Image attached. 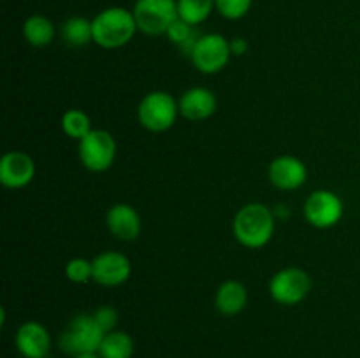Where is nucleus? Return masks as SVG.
Returning <instances> with one entry per match:
<instances>
[{
    "mask_svg": "<svg viewBox=\"0 0 360 358\" xmlns=\"http://www.w3.org/2000/svg\"><path fill=\"white\" fill-rule=\"evenodd\" d=\"M94 25V42L105 49L125 46L134 37L137 28L132 11L125 7H108L91 20Z\"/></svg>",
    "mask_w": 360,
    "mask_h": 358,
    "instance_id": "f257e3e1",
    "label": "nucleus"
},
{
    "mask_svg": "<svg viewBox=\"0 0 360 358\" xmlns=\"http://www.w3.org/2000/svg\"><path fill=\"white\" fill-rule=\"evenodd\" d=\"M274 232V216L264 204H248L234 220V235L246 248H262Z\"/></svg>",
    "mask_w": 360,
    "mask_h": 358,
    "instance_id": "f03ea898",
    "label": "nucleus"
},
{
    "mask_svg": "<svg viewBox=\"0 0 360 358\" xmlns=\"http://www.w3.org/2000/svg\"><path fill=\"white\" fill-rule=\"evenodd\" d=\"M104 336L105 333L97 325L94 314H79L63 330L62 337H60V347L63 353L72 354V357L97 353Z\"/></svg>",
    "mask_w": 360,
    "mask_h": 358,
    "instance_id": "7ed1b4c3",
    "label": "nucleus"
},
{
    "mask_svg": "<svg viewBox=\"0 0 360 358\" xmlns=\"http://www.w3.org/2000/svg\"><path fill=\"white\" fill-rule=\"evenodd\" d=\"M132 13L143 34L164 35L179 18L178 0H137Z\"/></svg>",
    "mask_w": 360,
    "mask_h": 358,
    "instance_id": "20e7f679",
    "label": "nucleus"
},
{
    "mask_svg": "<svg viewBox=\"0 0 360 358\" xmlns=\"http://www.w3.org/2000/svg\"><path fill=\"white\" fill-rule=\"evenodd\" d=\"M178 105L174 98L165 91H153L146 95L139 104V121L151 132H164L171 128L178 116Z\"/></svg>",
    "mask_w": 360,
    "mask_h": 358,
    "instance_id": "39448f33",
    "label": "nucleus"
},
{
    "mask_svg": "<svg viewBox=\"0 0 360 358\" xmlns=\"http://www.w3.org/2000/svg\"><path fill=\"white\" fill-rule=\"evenodd\" d=\"M231 42L220 34H206L197 39L190 58L204 74H214L224 69L231 56Z\"/></svg>",
    "mask_w": 360,
    "mask_h": 358,
    "instance_id": "423d86ee",
    "label": "nucleus"
},
{
    "mask_svg": "<svg viewBox=\"0 0 360 358\" xmlns=\"http://www.w3.org/2000/svg\"><path fill=\"white\" fill-rule=\"evenodd\" d=\"M116 142L105 130H91L79 140V158L94 172L108 171L115 161Z\"/></svg>",
    "mask_w": 360,
    "mask_h": 358,
    "instance_id": "0eeeda50",
    "label": "nucleus"
},
{
    "mask_svg": "<svg viewBox=\"0 0 360 358\" xmlns=\"http://www.w3.org/2000/svg\"><path fill=\"white\" fill-rule=\"evenodd\" d=\"M269 290L274 300L280 302V304H299L311 291V277H309V274L306 270L290 267V269H285L281 272H278L271 279Z\"/></svg>",
    "mask_w": 360,
    "mask_h": 358,
    "instance_id": "6e6552de",
    "label": "nucleus"
},
{
    "mask_svg": "<svg viewBox=\"0 0 360 358\" xmlns=\"http://www.w3.org/2000/svg\"><path fill=\"white\" fill-rule=\"evenodd\" d=\"M304 216L313 227L329 228L343 216V202L336 193L319 190V192H313L306 200Z\"/></svg>",
    "mask_w": 360,
    "mask_h": 358,
    "instance_id": "1a4fd4ad",
    "label": "nucleus"
},
{
    "mask_svg": "<svg viewBox=\"0 0 360 358\" xmlns=\"http://www.w3.org/2000/svg\"><path fill=\"white\" fill-rule=\"evenodd\" d=\"M34 160L23 151H11L0 160V183L7 188H23L34 179Z\"/></svg>",
    "mask_w": 360,
    "mask_h": 358,
    "instance_id": "9d476101",
    "label": "nucleus"
},
{
    "mask_svg": "<svg viewBox=\"0 0 360 358\" xmlns=\"http://www.w3.org/2000/svg\"><path fill=\"white\" fill-rule=\"evenodd\" d=\"M91 263H94V281L104 286H118L130 276V262L122 253H102Z\"/></svg>",
    "mask_w": 360,
    "mask_h": 358,
    "instance_id": "9b49d317",
    "label": "nucleus"
},
{
    "mask_svg": "<svg viewBox=\"0 0 360 358\" xmlns=\"http://www.w3.org/2000/svg\"><path fill=\"white\" fill-rule=\"evenodd\" d=\"M16 346L25 358H46L51 350V337L41 323L28 321L18 330Z\"/></svg>",
    "mask_w": 360,
    "mask_h": 358,
    "instance_id": "f8f14e48",
    "label": "nucleus"
},
{
    "mask_svg": "<svg viewBox=\"0 0 360 358\" xmlns=\"http://www.w3.org/2000/svg\"><path fill=\"white\" fill-rule=\"evenodd\" d=\"M306 165L295 157H280L271 164L269 179L280 190H297L304 185Z\"/></svg>",
    "mask_w": 360,
    "mask_h": 358,
    "instance_id": "ddd939ff",
    "label": "nucleus"
},
{
    "mask_svg": "<svg viewBox=\"0 0 360 358\" xmlns=\"http://www.w3.org/2000/svg\"><path fill=\"white\" fill-rule=\"evenodd\" d=\"M214 111H217V97L206 88H192L179 100V112L192 121L210 118Z\"/></svg>",
    "mask_w": 360,
    "mask_h": 358,
    "instance_id": "4468645a",
    "label": "nucleus"
},
{
    "mask_svg": "<svg viewBox=\"0 0 360 358\" xmlns=\"http://www.w3.org/2000/svg\"><path fill=\"white\" fill-rule=\"evenodd\" d=\"M108 227L122 241H134L141 232L139 214L127 204H118L108 213Z\"/></svg>",
    "mask_w": 360,
    "mask_h": 358,
    "instance_id": "2eb2a0df",
    "label": "nucleus"
},
{
    "mask_svg": "<svg viewBox=\"0 0 360 358\" xmlns=\"http://www.w3.org/2000/svg\"><path fill=\"white\" fill-rule=\"evenodd\" d=\"M248 291L239 281H227L218 288L217 309L225 316H234L245 309Z\"/></svg>",
    "mask_w": 360,
    "mask_h": 358,
    "instance_id": "dca6fc26",
    "label": "nucleus"
},
{
    "mask_svg": "<svg viewBox=\"0 0 360 358\" xmlns=\"http://www.w3.org/2000/svg\"><path fill=\"white\" fill-rule=\"evenodd\" d=\"M23 35L32 46L35 48H44L55 37V27L51 20H48L42 14H34L28 18L23 25Z\"/></svg>",
    "mask_w": 360,
    "mask_h": 358,
    "instance_id": "f3484780",
    "label": "nucleus"
},
{
    "mask_svg": "<svg viewBox=\"0 0 360 358\" xmlns=\"http://www.w3.org/2000/svg\"><path fill=\"white\" fill-rule=\"evenodd\" d=\"M62 37L65 44L72 48H81L94 41V25L83 16H72L62 25Z\"/></svg>",
    "mask_w": 360,
    "mask_h": 358,
    "instance_id": "a211bd4d",
    "label": "nucleus"
},
{
    "mask_svg": "<svg viewBox=\"0 0 360 358\" xmlns=\"http://www.w3.org/2000/svg\"><path fill=\"white\" fill-rule=\"evenodd\" d=\"M134 353L132 337L125 332H109L102 339L98 354L101 358H130Z\"/></svg>",
    "mask_w": 360,
    "mask_h": 358,
    "instance_id": "6ab92c4d",
    "label": "nucleus"
},
{
    "mask_svg": "<svg viewBox=\"0 0 360 358\" xmlns=\"http://www.w3.org/2000/svg\"><path fill=\"white\" fill-rule=\"evenodd\" d=\"M217 9L214 0H178V13L183 21L190 25H200Z\"/></svg>",
    "mask_w": 360,
    "mask_h": 358,
    "instance_id": "aec40b11",
    "label": "nucleus"
},
{
    "mask_svg": "<svg viewBox=\"0 0 360 358\" xmlns=\"http://www.w3.org/2000/svg\"><path fill=\"white\" fill-rule=\"evenodd\" d=\"M167 35L174 44H178L179 48H181V51L186 53V55L192 53L193 46H195L197 39H199L195 35V32H193V25L186 23L181 18H178V20L171 25Z\"/></svg>",
    "mask_w": 360,
    "mask_h": 358,
    "instance_id": "412c9836",
    "label": "nucleus"
},
{
    "mask_svg": "<svg viewBox=\"0 0 360 358\" xmlns=\"http://www.w3.org/2000/svg\"><path fill=\"white\" fill-rule=\"evenodd\" d=\"M62 128L69 137H74V139L81 140L84 135H88V133L91 132L90 118H88L83 111L70 109V111H67L65 114H63Z\"/></svg>",
    "mask_w": 360,
    "mask_h": 358,
    "instance_id": "4be33fe9",
    "label": "nucleus"
},
{
    "mask_svg": "<svg viewBox=\"0 0 360 358\" xmlns=\"http://www.w3.org/2000/svg\"><path fill=\"white\" fill-rule=\"evenodd\" d=\"M253 0H214L217 11L227 20H239L252 9Z\"/></svg>",
    "mask_w": 360,
    "mask_h": 358,
    "instance_id": "5701e85b",
    "label": "nucleus"
},
{
    "mask_svg": "<svg viewBox=\"0 0 360 358\" xmlns=\"http://www.w3.org/2000/svg\"><path fill=\"white\" fill-rule=\"evenodd\" d=\"M65 276L74 283H86L94 279V263L84 258H74L67 263Z\"/></svg>",
    "mask_w": 360,
    "mask_h": 358,
    "instance_id": "b1692460",
    "label": "nucleus"
},
{
    "mask_svg": "<svg viewBox=\"0 0 360 358\" xmlns=\"http://www.w3.org/2000/svg\"><path fill=\"white\" fill-rule=\"evenodd\" d=\"M94 318L95 321H97V325L102 329V332L109 333L112 332L115 325L118 323V312L112 307H109V305H104V307L97 309V311L94 312Z\"/></svg>",
    "mask_w": 360,
    "mask_h": 358,
    "instance_id": "393cba45",
    "label": "nucleus"
},
{
    "mask_svg": "<svg viewBox=\"0 0 360 358\" xmlns=\"http://www.w3.org/2000/svg\"><path fill=\"white\" fill-rule=\"evenodd\" d=\"M246 49H248V42L245 39H234L231 42V53H234V55H243V53H246Z\"/></svg>",
    "mask_w": 360,
    "mask_h": 358,
    "instance_id": "a878e982",
    "label": "nucleus"
},
{
    "mask_svg": "<svg viewBox=\"0 0 360 358\" xmlns=\"http://www.w3.org/2000/svg\"><path fill=\"white\" fill-rule=\"evenodd\" d=\"M76 358H101V354H97V353H84V354H77Z\"/></svg>",
    "mask_w": 360,
    "mask_h": 358,
    "instance_id": "bb28decb",
    "label": "nucleus"
}]
</instances>
